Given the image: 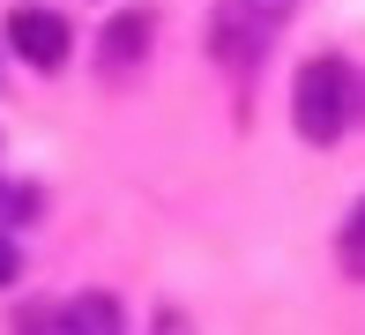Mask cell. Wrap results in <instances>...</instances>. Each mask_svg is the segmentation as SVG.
<instances>
[{
  "label": "cell",
  "mask_w": 365,
  "mask_h": 335,
  "mask_svg": "<svg viewBox=\"0 0 365 335\" xmlns=\"http://www.w3.org/2000/svg\"><path fill=\"white\" fill-rule=\"evenodd\" d=\"M351 105H358V82H351V60L336 53H313L291 82V127L306 134L313 149H328L343 127H351Z\"/></svg>",
  "instance_id": "6da1fadb"
},
{
  "label": "cell",
  "mask_w": 365,
  "mask_h": 335,
  "mask_svg": "<svg viewBox=\"0 0 365 335\" xmlns=\"http://www.w3.org/2000/svg\"><path fill=\"white\" fill-rule=\"evenodd\" d=\"M8 53H15V60H30L38 75L68 67V53H75L68 15H60V8H38V0H15V8H8Z\"/></svg>",
  "instance_id": "7a4b0ae2"
},
{
  "label": "cell",
  "mask_w": 365,
  "mask_h": 335,
  "mask_svg": "<svg viewBox=\"0 0 365 335\" xmlns=\"http://www.w3.org/2000/svg\"><path fill=\"white\" fill-rule=\"evenodd\" d=\"M23 335H127V313L112 291H75L60 306L23 313Z\"/></svg>",
  "instance_id": "3957f363"
},
{
  "label": "cell",
  "mask_w": 365,
  "mask_h": 335,
  "mask_svg": "<svg viewBox=\"0 0 365 335\" xmlns=\"http://www.w3.org/2000/svg\"><path fill=\"white\" fill-rule=\"evenodd\" d=\"M142 53H149V15H120L105 30V67H135Z\"/></svg>",
  "instance_id": "277c9868"
},
{
  "label": "cell",
  "mask_w": 365,
  "mask_h": 335,
  "mask_svg": "<svg viewBox=\"0 0 365 335\" xmlns=\"http://www.w3.org/2000/svg\"><path fill=\"white\" fill-rule=\"evenodd\" d=\"M0 224H38V187H8L0 179Z\"/></svg>",
  "instance_id": "5b68a950"
},
{
  "label": "cell",
  "mask_w": 365,
  "mask_h": 335,
  "mask_svg": "<svg viewBox=\"0 0 365 335\" xmlns=\"http://www.w3.org/2000/svg\"><path fill=\"white\" fill-rule=\"evenodd\" d=\"M343 261H351L358 276H365V201L351 209V224H343Z\"/></svg>",
  "instance_id": "8992f818"
},
{
  "label": "cell",
  "mask_w": 365,
  "mask_h": 335,
  "mask_svg": "<svg viewBox=\"0 0 365 335\" xmlns=\"http://www.w3.org/2000/svg\"><path fill=\"white\" fill-rule=\"evenodd\" d=\"M15 276H23V261H15V246H8V231H0V291H8Z\"/></svg>",
  "instance_id": "52a82bcc"
},
{
  "label": "cell",
  "mask_w": 365,
  "mask_h": 335,
  "mask_svg": "<svg viewBox=\"0 0 365 335\" xmlns=\"http://www.w3.org/2000/svg\"><path fill=\"white\" fill-rule=\"evenodd\" d=\"M164 335H187V328H179V313H172V321H164Z\"/></svg>",
  "instance_id": "ba28073f"
}]
</instances>
